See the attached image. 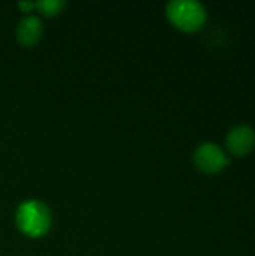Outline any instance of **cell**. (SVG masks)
Listing matches in <instances>:
<instances>
[{
	"instance_id": "obj_1",
	"label": "cell",
	"mask_w": 255,
	"mask_h": 256,
	"mask_svg": "<svg viewBox=\"0 0 255 256\" xmlns=\"http://www.w3.org/2000/svg\"><path fill=\"white\" fill-rule=\"evenodd\" d=\"M15 224L18 230L27 237H42L50 231L51 213L48 207L36 200H29L20 204L15 213Z\"/></svg>"
},
{
	"instance_id": "obj_2",
	"label": "cell",
	"mask_w": 255,
	"mask_h": 256,
	"mask_svg": "<svg viewBox=\"0 0 255 256\" xmlns=\"http://www.w3.org/2000/svg\"><path fill=\"white\" fill-rule=\"evenodd\" d=\"M167 16L174 27L195 32L206 22V9L195 0H173L167 4Z\"/></svg>"
},
{
	"instance_id": "obj_3",
	"label": "cell",
	"mask_w": 255,
	"mask_h": 256,
	"mask_svg": "<svg viewBox=\"0 0 255 256\" xmlns=\"http://www.w3.org/2000/svg\"><path fill=\"white\" fill-rule=\"evenodd\" d=\"M194 162L200 171L207 174H216L230 164L224 150L215 142L200 144L194 153Z\"/></svg>"
},
{
	"instance_id": "obj_4",
	"label": "cell",
	"mask_w": 255,
	"mask_h": 256,
	"mask_svg": "<svg viewBox=\"0 0 255 256\" xmlns=\"http://www.w3.org/2000/svg\"><path fill=\"white\" fill-rule=\"evenodd\" d=\"M225 144L231 154L243 158L255 147V130L248 124H239L228 132Z\"/></svg>"
},
{
	"instance_id": "obj_5",
	"label": "cell",
	"mask_w": 255,
	"mask_h": 256,
	"mask_svg": "<svg viewBox=\"0 0 255 256\" xmlns=\"http://www.w3.org/2000/svg\"><path fill=\"white\" fill-rule=\"evenodd\" d=\"M44 27L36 15L24 16L17 27V39L23 46H32L38 44L42 38Z\"/></svg>"
},
{
	"instance_id": "obj_6",
	"label": "cell",
	"mask_w": 255,
	"mask_h": 256,
	"mask_svg": "<svg viewBox=\"0 0 255 256\" xmlns=\"http://www.w3.org/2000/svg\"><path fill=\"white\" fill-rule=\"evenodd\" d=\"M65 6L63 0H42V2H36L35 8L45 16H54L57 15Z\"/></svg>"
},
{
	"instance_id": "obj_7",
	"label": "cell",
	"mask_w": 255,
	"mask_h": 256,
	"mask_svg": "<svg viewBox=\"0 0 255 256\" xmlns=\"http://www.w3.org/2000/svg\"><path fill=\"white\" fill-rule=\"evenodd\" d=\"M18 8L24 12H29L30 9L35 8V3L33 2H23V3H18Z\"/></svg>"
}]
</instances>
